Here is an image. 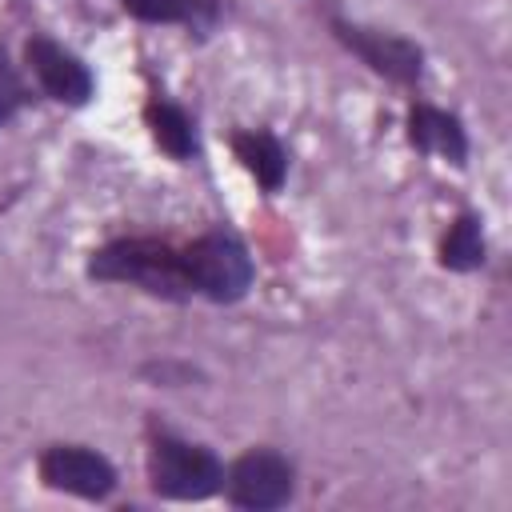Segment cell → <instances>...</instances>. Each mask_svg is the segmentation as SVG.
Wrapping results in <instances>:
<instances>
[{
	"label": "cell",
	"instance_id": "cell-5",
	"mask_svg": "<svg viewBox=\"0 0 512 512\" xmlns=\"http://www.w3.org/2000/svg\"><path fill=\"white\" fill-rule=\"evenodd\" d=\"M40 480L56 492H72L84 500H104L116 488V468L80 444H56L40 456Z\"/></svg>",
	"mask_w": 512,
	"mask_h": 512
},
{
	"label": "cell",
	"instance_id": "cell-6",
	"mask_svg": "<svg viewBox=\"0 0 512 512\" xmlns=\"http://www.w3.org/2000/svg\"><path fill=\"white\" fill-rule=\"evenodd\" d=\"M332 28H336V36H340L364 64H372L376 72H384V76H392V80H404V84L420 76L424 56H420V48H416L412 40L392 36V32H372V28H360V24H344V20H336Z\"/></svg>",
	"mask_w": 512,
	"mask_h": 512
},
{
	"label": "cell",
	"instance_id": "cell-10",
	"mask_svg": "<svg viewBox=\"0 0 512 512\" xmlns=\"http://www.w3.org/2000/svg\"><path fill=\"white\" fill-rule=\"evenodd\" d=\"M148 128L156 136V144L176 156V160H188L196 152V132H192V120L176 108V104H148Z\"/></svg>",
	"mask_w": 512,
	"mask_h": 512
},
{
	"label": "cell",
	"instance_id": "cell-9",
	"mask_svg": "<svg viewBox=\"0 0 512 512\" xmlns=\"http://www.w3.org/2000/svg\"><path fill=\"white\" fill-rule=\"evenodd\" d=\"M232 148H236L240 164H244L268 192L280 188L284 168H288V156H284V148L276 144V136H268V132H240V136L232 140Z\"/></svg>",
	"mask_w": 512,
	"mask_h": 512
},
{
	"label": "cell",
	"instance_id": "cell-1",
	"mask_svg": "<svg viewBox=\"0 0 512 512\" xmlns=\"http://www.w3.org/2000/svg\"><path fill=\"white\" fill-rule=\"evenodd\" d=\"M88 272L96 280H116V284H136L152 296L184 300L192 296L188 272H184V252L160 244V240H112L100 252H92Z\"/></svg>",
	"mask_w": 512,
	"mask_h": 512
},
{
	"label": "cell",
	"instance_id": "cell-11",
	"mask_svg": "<svg viewBox=\"0 0 512 512\" xmlns=\"http://www.w3.org/2000/svg\"><path fill=\"white\" fill-rule=\"evenodd\" d=\"M440 264L452 268V272H468V268H480L484 264V236H480V220L476 216H460L444 244H440Z\"/></svg>",
	"mask_w": 512,
	"mask_h": 512
},
{
	"label": "cell",
	"instance_id": "cell-4",
	"mask_svg": "<svg viewBox=\"0 0 512 512\" xmlns=\"http://www.w3.org/2000/svg\"><path fill=\"white\" fill-rule=\"evenodd\" d=\"M292 496V464L272 448L244 452L228 472V500L248 512H272Z\"/></svg>",
	"mask_w": 512,
	"mask_h": 512
},
{
	"label": "cell",
	"instance_id": "cell-3",
	"mask_svg": "<svg viewBox=\"0 0 512 512\" xmlns=\"http://www.w3.org/2000/svg\"><path fill=\"white\" fill-rule=\"evenodd\" d=\"M184 272L192 292H204L208 300H240L252 284V260L244 252L240 240L224 236V232H208L196 244L184 248Z\"/></svg>",
	"mask_w": 512,
	"mask_h": 512
},
{
	"label": "cell",
	"instance_id": "cell-8",
	"mask_svg": "<svg viewBox=\"0 0 512 512\" xmlns=\"http://www.w3.org/2000/svg\"><path fill=\"white\" fill-rule=\"evenodd\" d=\"M408 136H412V144H416L420 152H440V156H448L452 164H464V156H468L460 120L448 116V112H440V108H428V104L412 108V116H408Z\"/></svg>",
	"mask_w": 512,
	"mask_h": 512
},
{
	"label": "cell",
	"instance_id": "cell-7",
	"mask_svg": "<svg viewBox=\"0 0 512 512\" xmlns=\"http://www.w3.org/2000/svg\"><path fill=\"white\" fill-rule=\"evenodd\" d=\"M24 52H28V64H32V72H36V80L44 84V92H48L52 100L88 104V96H92V76H88V68H84L68 48H60V44L36 36V40H28Z\"/></svg>",
	"mask_w": 512,
	"mask_h": 512
},
{
	"label": "cell",
	"instance_id": "cell-2",
	"mask_svg": "<svg viewBox=\"0 0 512 512\" xmlns=\"http://www.w3.org/2000/svg\"><path fill=\"white\" fill-rule=\"evenodd\" d=\"M148 476H152V488L168 500H204L224 484V468L208 448L172 440V436H160L152 444Z\"/></svg>",
	"mask_w": 512,
	"mask_h": 512
},
{
	"label": "cell",
	"instance_id": "cell-12",
	"mask_svg": "<svg viewBox=\"0 0 512 512\" xmlns=\"http://www.w3.org/2000/svg\"><path fill=\"white\" fill-rule=\"evenodd\" d=\"M132 16L148 20V24H176V20H192L200 0H120Z\"/></svg>",
	"mask_w": 512,
	"mask_h": 512
},
{
	"label": "cell",
	"instance_id": "cell-13",
	"mask_svg": "<svg viewBox=\"0 0 512 512\" xmlns=\"http://www.w3.org/2000/svg\"><path fill=\"white\" fill-rule=\"evenodd\" d=\"M0 116H8V108H4V104H0Z\"/></svg>",
	"mask_w": 512,
	"mask_h": 512
}]
</instances>
